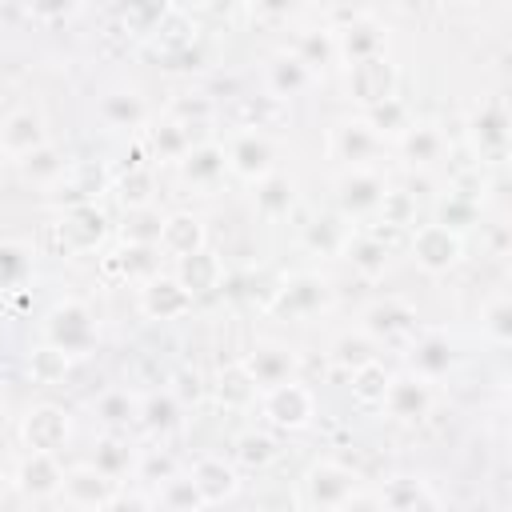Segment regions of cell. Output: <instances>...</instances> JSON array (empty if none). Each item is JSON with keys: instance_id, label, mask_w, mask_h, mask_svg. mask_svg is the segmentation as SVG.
Segmentation results:
<instances>
[{"instance_id": "obj_44", "label": "cell", "mask_w": 512, "mask_h": 512, "mask_svg": "<svg viewBox=\"0 0 512 512\" xmlns=\"http://www.w3.org/2000/svg\"><path fill=\"white\" fill-rule=\"evenodd\" d=\"M20 168H24L28 180H56V176H64V160L52 152V144H44V148H36L32 156H24Z\"/></svg>"}, {"instance_id": "obj_23", "label": "cell", "mask_w": 512, "mask_h": 512, "mask_svg": "<svg viewBox=\"0 0 512 512\" xmlns=\"http://www.w3.org/2000/svg\"><path fill=\"white\" fill-rule=\"evenodd\" d=\"M412 376H420V380H436V376H444L448 372V364H452V348H448V340L444 336H420L416 344H412Z\"/></svg>"}, {"instance_id": "obj_14", "label": "cell", "mask_w": 512, "mask_h": 512, "mask_svg": "<svg viewBox=\"0 0 512 512\" xmlns=\"http://www.w3.org/2000/svg\"><path fill=\"white\" fill-rule=\"evenodd\" d=\"M60 240H64V248H76V252H88V248H96L100 244V236H104V212L88 200V204H72L64 216H60Z\"/></svg>"}, {"instance_id": "obj_33", "label": "cell", "mask_w": 512, "mask_h": 512, "mask_svg": "<svg viewBox=\"0 0 512 512\" xmlns=\"http://www.w3.org/2000/svg\"><path fill=\"white\" fill-rule=\"evenodd\" d=\"M364 124L376 132V136H404L408 128H412V120H408V108L392 96V100H384V104H372L368 108V116H364Z\"/></svg>"}, {"instance_id": "obj_6", "label": "cell", "mask_w": 512, "mask_h": 512, "mask_svg": "<svg viewBox=\"0 0 512 512\" xmlns=\"http://www.w3.org/2000/svg\"><path fill=\"white\" fill-rule=\"evenodd\" d=\"M72 436V424H68V412L56 408V404H40L32 408L24 420H20V440L28 444V452H48L56 456Z\"/></svg>"}, {"instance_id": "obj_38", "label": "cell", "mask_w": 512, "mask_h": 512, "mask_svg": "<svg viewBox=\"0 0 512 512\" xmlns=\"http://www.w3.org/2000/svg\"><path fill=\"white\" fill-rule=\"evenodd\" d=\"M256 396H260V388L252 384V376L244 372V364H232V368L220 372V400H224V404L244 408V404H252Z\"/></svg>"}, {"instance_id": "obj_42", "label": "cell", "mask_w": 512, "mask_h": 512, "mask_svg": "<svg viewBox=\"0 0 512 512\" xmlns=\"http://www.w3.org/2000/svg\"><path fill=\"white\" fill-rule=\"evenodd\" d=\"M348 236H352V232H348V228L340 224V216L316 220V224H308V232H304V240H308L312 248H324V252H340Z\"/></svg>"}, {"instance_id": "obj_40", "label": "cell", "mask_w": 512, "mask_h": 512, "mask_svg": "<svg viewBox=\"0 0 512 512\" xmlns=\"http://www.w3.org/2000/svg\"><path fill=\"white\" fill-rule=\"evenodd\" d=\"M480 328H484L496 344H508V340H512V300H508V296H496V300L484 308Z\"/></svg>"}, {"instance_id": "obj_7", "label": "cell", "mask_w": 512, "mask_h": 512, "mask_svg": "<svg viewBox=\"0 0 512 512\" xmlns=\"http://www.w3.org/2000/svg\"><path fill=\"white\" fill-rule=\"evenodd\" d=\"M240 364H244V372L252 376V384H256L260 392H268V388H276V384L296 380V352H292V348H284V344H272V340L256 344Z\"/></svg>"}, {"instance_id": "obj_16", "label": "cell", "mask_w": 512, "mask_h": 512, "mask_svg": "<svg viewBox=\"0 0 512 512\" xmlns=\"http://www.w3.org/2000/svg\"><path fill=\"white\" fill-rule=\"evenodd\" d=\"M16 484L20 492L28 496H56L64 488V468L56 456L48 452H28L20 464H16Z\"/></svg>"}, {"instance_id": "obj_49", "label": "cell", "mask_w": 512, "mask_h": 512, "mask_svg": "<svg viewBox=\"0 0 512 512\" xmlns=\"http://www.w3.org/2000/svg\"><path fill=\"white\" fill-rule=\"evenodd\" d=\"M376 212H384V224H412L416 200H412L408 192H384V200H380Z\"/></svg>"}, {"instance_id": "obj_36", "label": "cell", "mask_w": 512, "mask_h": 512, "mask_svg": "<svg viewBox=\"0 0 512 512\" xmlns=\"http://www.w3.org/2000/svg\"><path fill=\"white\" fill-rule=\"evenodd\" d=\"M136 416H140L152 432H164V428H172V424L180 420V404H176V396H172V392H152V396H144V400H140Z\"/></svg>"}, {"instance_id": "obj_27", "label": "cell", "mask_w": 512, "mask_h": 512, "mask_svg": "<svg viewBox=\"0 0 512 512\" xmlns=\"http://www.w3.org/2000/svg\"><path fill=\"white\" fill-rule=\"evenodd\" d=\"M336 52H344L348 64H360L368 56H384V36L372 24H352V28H344L336 36Z\"/></svg>"}, {"instance_id": "obj_22", "label": "cell", "mask_w": 512, "mask_h": 512, "mask_svg": "<svg viewBox=\"0 0 512 512\" xmlns=\"http://www.w3.org/2000/svg\"><path fill=\"white\" fill-rule=\"evenodd\" d=\"M176 280H180V284L192 292V300H196L200 292H212V288L220 284V260H216L208 248H200V252L176 260Z\"/></svg>"}, {"instance_id": "obj_43", "label": "cell", "mask_w": 512, "mask_h": 512, "mask_svg": "<svg viewBox=\"0 0 512 512\" xmlns=\"http://www.w3.org/2000/svg\"><path fill=\"white\" fill-rule=\"evenodd\" d=\"M272 456H276V444H272V436H264V432H244V436L236 440V460L248 464V468H260V464H268Z\"/></svg>"}, {"instance_id": "obj_26", "label": "cell", "mask_w": 512, "mask_h": 512, "mask_svg": "<svg viewBox=\"0 0 512 512\" xmlns=\"http://www.w3.org/2000/svg\"><path fill=\"white\" fill-rule=\"evenodd\" d=\"M144 116H148V108L132 88L128 92H108L100 100V120L108 128H136V124H144Z\"/></svg>"}, {"instance_id": "obj_30", "label": "cell", "mask_w": 512, "mask_h": 512, "mask_svg": "<svg viewBox=\"0 0 512 512\" xmlns=\"http://www.w3.org/2000/svg\"><path fill=\"white\" fill-rule=\"evenodd\" d=\"M32 276V252L20 240H0V292L20 288Z\"/></svg>"}, {"instance_id": "obj_37", "label": "cell", "mask_w": 512, "mask_h": 512, "mask_svg": "<svg viewBox=\"0 0 512 512\" xmlns=\"http://www.w3.org/2000/svg\"><path fill=\"white\" fill-rule=\"evenodd\" d=\"M292 56L316 76V68H324V64L336 56V36H332V32H320V36H316V32H304V36L296 40V52H292Z\"/></svg>"}, {"instance_id": "obj_3", "label": "cell", "mask_w": 512, "mask_h": 512, "mask_svg": "<svg viewBox=\"0 0 512 512\" xmlns=\"http://www.w3.org/2000/svg\"><path fill=\"white\" fill-rule=\"evenodd\" d=\"M356 492H360L356 488V476L344 464H336V460H320V464H312L304 472V500L316 512H332V508H340Z\"/></svg>"}, {"instance_id": "obj_48", "label": "cell", "mask_w": 512, "mask_h": 512, "mask_svg": "<svg viewBox=\"0 0 512 512\" xmlns=\"http://www.w3.org/2000/svg\"><path fill=\"white\" fill-rule=\"evenodd\" d=\"M32 376L36 380H56V376H64V368H68V356L60 352V348H52V344H44L40 352H32Z\"/></svg>"}, {"instance_id": "obj_53", "label": "cell", "mask_w": 512, "mask_h": 512, "mask_svg": "<svg viewBox=\"0 0 512 512\" xmlns=\"http://www.w3.org/2000/svg\"><path fill=\"white\" fill-rule=\"evenodd\" d=\"M196 512H204V508H196Z\"/></svg>"}, {"instance_id": "obj_54", "label": "cell", "mask_w": 512, "mask_h": 512, "mask_svg": "<svg viewBox=\"0 0 512 512\" xmlns=\"http://www.w3.org/2000/svg\"><path fill=\"white\" fill-rule=\"evenodd\" d=\"M0 420H4V412H0Z\"/></svg>"}, {"instance_id": "obj_21", "label": "cell", "mask_w": 512, "mask_h": 512, "mask_svg": "<svg viewBox=\"0 0 512 512\" xmlns=\"http://www.w3.org/2000/svg\"><path fill=\"white\" fill-rule=\"evenodd\" d=\"M340 256H344L356 272H364V276H380L384 264H388V244H384L380 236H372V232H352V236L344 240Z\"/></svg>"}, {"instance_id": "obj_50", "label": "cell", "mask_w": 512, "mask_h": 512, "mask_svg": "<svg viewBox=\"0 0 512 512\" xmlns=\"http://www.w3.org/2000/svg\"><path fill=\"white\" fill-rule=\"evenodd\" d=\"M148 184H152V176H148L144 168H140V172H132V180H124V184H120V196H124L128 212H132V208H148V204H152Z\"/></svg>"}, {"instance_id": "obj_1", "label": "cell", "mask_w": 512, "mask_h": 512, "mask_svg": "<svg viewBox=\"0 0 512 512\" xmlns=\"http://www.w3.org/2000/svg\"><path fill=\"white\" fill-rule=\"evenodd\" d=\"M48 344L60 348L64 356L72 352H84L92 340H96V324H92V312L80 304V300H60L52 312H48Z\"/></svg>"}, {"instance_id": "obj_17", "label": "cell", "mask_w": 512, "mask_h": 512, "mask_svg": "<svg viewBox=\"0 0 512 512\" xmlns=\"http://www.w3.org/2000/svg\"><path fill=\"white\" fill-rule=\"evenodd\" d=\"M376 148H380V136L364 120H348V124H336L332 128V152L340 160H348L352 168H368V160L376 156Z\"/></svg>"}, {"instance_id": "obj_18", "label": "cell", "mask_w": 512, "mask_h": 512, "mask_svg": "<svg viewBox=\"0 0 512 512\" xmlns=\"http://www.w3.org/2000/svg\"><path fill=\"white\" fill-rule=\"evenodd\" d=\"M60 492H68V500L80 504V508H104L116 496V480H108L104 472H96L92 464H84V468L64 472V488Z\"/></svg>"}, {"instance_id": "obj_9", "label": "cell", "mask_w": 512, "mask_h": 512, "mask_svg": "<svg viewBox=\"0 0 512 512\" xmlns=\"http://www.w3.org/2000/svg\"><path fill=\"white\" fill-rule=\"evenodd\" d=\"M392 88H396V68H392L384 56H368V60H360V64H348V92H352L364 108L392 100Z\"/></svg>"}, {"instance_id": "obj_2", "label": "cell", "mask_w": 512, "mask_h": 512, "mask_svg": "<svg viewBox=\"0 0 512 512\" xmlns=\"http://www.w3.org/2000/svg\"><path fill=\"white\" fill-rule=\"evenodd\" d=\"M260 412L276 428H304L316 416V396H312L308 384L288 380V384H276V388L260 392Z\"/></svg>"}, {"instance_id": "obj_52", "label": "cell", "mask_w": 512, "mask_h": 512, "mask_svg": "<svg viewBox=\"0 0 512 512\" xmlns=\"http://www.w3.org/2000/svg\"><path fill=\"white\" fill-rule=\"evenodd\" d=\"M100 512H144V504H140L136 496H120V492H116Z\"/></svg>"}, {"instance_id": "obj_24", "label": "cell", "mask_w": 512, "mask_h": 512, "mask_svg": "<svg viewBox=\"0 0 512 512\" xmlns=\"http://www.w3.org/2000/svg\"><path fill=\"white\" fill-rule=\"evenodd\" d=\"M412 320L416 316H412V308L404 300H380L364 316V336H400V332L412 328Z\"/></svg>"}, {"instance_id": "obj_5", "label": "cell", "mask_w": 512, "mask_h": 512, "mask_svg": "<svg viewBox=\"0 0 512 512\" xmlns=\"http://www.w3.org/2000/svg\"><path fill=\"white\" fill-rule=\"evenodd\" d=\"M460 256H464L460 232H452L444 224H420V228H412V260L424 272H448Z\"/></svg>"}, {"instance_id": "obj_15", "label": "cell", "mask_w": 512, "mask_h": 512, "mask_svg": "<svg viewBox=\"0 0 512 512\" xmlns=\"http://www.w3.org/2000/svg\"><path fill=\"white\" fill-rule=\"evenodd\" d=\"M200 248H204L200 216H192V212H172V216H164L156 252H164V256H172V260H184V256H192V252H200Z\"/></svg>"}, {"instance_id": "obj_28", "label": "cell", "mask_w": 512, "mask_h": 512, "mask_svg": "<svg viewBox=\"0 0 512 512\" xmlns=\"http://www.w3.org/2000/svg\"><path fill=\"white\" fill-rule=\"evenodd\" d=\"M268 84H272L276 96H296V92H304V88L312 84V72H308L292 52H280V56L268 64Z\"/></svg>"}, {"instance_id": "obj_19", "label": "cell", "mask_w": 512, "mask_h": 512, "mask_svg": "<svg viewBox=\"0 0 512 512\" xmlns=\"http://www.w3.org/2000/svg\"><path fill=\"white\" fill-rule=\"evenodd\" d=\"M324 300H328L324 280H316V276H292L280 288V296L272 300V308L276 312H288V316H312L316 308H324Z\"/></svg>"}, {"instance_id": "obj_4", "label": "cell", "mask_w": 512, "mask_h": 512, "mask_svg": "<svg viewBox=\"0 0 512 512\" xmlns=\"http://www.w3.org/2000/svg\"><path fill=\"white\" fill-rule=\"evenodd\" d=\"M224 160H228V172L244 176V180H264L272 172V160H276V148L268 140V132L260 128H244L228 140L224 148Z\"/></svg>"}, {"instance_id": "obj_31", "label": "cell", "mask_w": 512, "mask_h": 512, "mask_svg": "<svg viewBox=\"0 0 512 512\" xmlns=\"http://www.w3.org/2000/svg\"><path fill=\"white\" fill-rule=\"evenodd\" d=\"M292 200H296V188H292L288 176L268 172L264 180H256V208H260L264 216H280V212H288Z\"/></svg>"}, {"instance_id": "obj_25", "label": "cell", "mask_w": 512, "mask_h": 512, "mask_svg": "<svg viewBox=\"0 0 512 512\" xmlns=\"http://www.w3.org/2000/svg\"><path fill=\"white\" fill-rule=\"evenodd\" d=\"M472 140L484 148V152H504L508 144V116L500 104H480L476 116H472Z\"/></svg>"}, {"instance_id": "obj_51", "label": "cell", "mask_w": 512, "mask_h": 512, "mask_svg": "<svg viewBox=\"0 0 512 512\" xmlns=\"http://www.w3.org/2000/svg\"><path fill=\"white\" fill-rule=\"evenodd\" d=\"M332 512H380V504L372 500V496H364V492H356V496H348L340 508H332Z\"/></svg>"}, {"instance_id": "obj_8", "label": "cell", "mask_w": 512, "mask_h": 512, "mask_svg": "<svg viewBox=\"0 0 512 512\" xmlns=\"http://www.w3.org/2000/svg\"><path fill=\"white\" fill-rule=\"evenodd\" d=\"M388 184L372 172V168H348L340 180H336V204L344 216H368L380 208Z\"/></svg>"}, {"instance_id": "obj_34", "label": "cell", "mask_w": 512, "mask_h": 512, "mask_svg": "<svg viewBox=\"0 0 512 512\" xmlns=\"http://www.w3.org/2000/svg\"><path fill=\"white\" fill-rule=\"evenodd\" d=\"M160 224H164V216H160L152 204H148V208H132V212H128V224H124V240L136 244V248H156Z\"/></svg>"}, {"instance_id": "obj_29", "label": "cell", "mask_w": 512, "mask_h": 512, "mask_svg": "<svg viewBox=\"0 0 512 512\" xmlns=\"http://www.w3.org/2000/svg\"><path fill=\"white\" fill-rule=\"evenodd\" d=\"M376 504H380V512H420L428 504V488L412 476H396Z\"/></svg>"}, {"instance_id": "obj_47", "label": "cell", "mask_w": 512, "mask_h": 512, "mask_svg": "<svg viewBox=\"0 0 512 512\" xmlns=\"http://www.w3.org/2000/svg\"><path fill=\"white\" fill-rule=\"evenodd\" d=\"M136 408H140V404H136L128 392H108V396L96 400V412H100L104 424H128V420L136 416Z\"/></svg>"}, {"instance_id": "obj_13", "label": "cell", "mask_w": 512, "mask_h": 512, "mask_svg": "<svg viewBox=\"0 0 512 512\" xmlns=\"http://www.w3.org/2000/svg\"><path fill=\"white\" fill-rule=\"evenodd\" d=\"M188 480H192V488H196L200 504H220V500H228V496L240 488L236 468H232L224 456H200V460L192 464Z\"/></svg>"}, {"instance_id": "obj_11", "label": "cell", "mask_w": 512, "mask_h": 512, "mask_svg": "<svg viewBox=\"0 0 512 512\" xmlns=\"http://www.w3.org/2000/svg\"><path fill=\"white\" fill-rule=\"evenodd\" d=\"M380 408H388L392 420H420V416H428V408H432V388H428V380H420V376H412V372L392 376V380H388V392H384V400H380Z\"/></svg>"}, {"instance_id": "obj_10", "label": "cell", "mask_w": 512, "mask_h": 512, "mask_svg": "<svg viewBox=\"0 0 512 512\" xmlns=\"http://www.w3.org/2000/svg\"><path fill=\"white\" fill-rule=\"evenodd\" d=\"M48 144V132H44V116L36 108H16L0 120V152L4 156H32L36 148Z\"/></svg>"}, {"instance_id": "obj_35", "label": "cell", "mask_w": 512, "mask_h": 512, "mask_svg": "<svg viewBox=\"0 0 512 512\" xmlns=\"http://www.w3.org/2000/svg\"><path fill=\"white\" fill-rule=\"evenodd\" d=\"M388 372H384V364L380 360H372V364H364V368H356L352 372V396L360 400V404H380L384 400V392H388Z\"/></svg>"}, {"instance_id": "obj_32", "label": "cell", "mask_w": 512, "mask_h": 512, "mask_svg": "<svg viewBox=\"0 0 512 512\" xmlns=\"http://www.w3.org/2000/svg\"><path fill=\"white\" fill-rule=\"evenodd\" d=\"M400 144H404V152H408L412 164H432V160H440V152H444V136H440V128H432V124H412V128L400 136Z\"/></svg>"}, {"instance_id": "obj_12", "label": "cell", "mask_w": 512, "mask_h": 512, "mask_svg": "<svg viewBox=\"0 0 512 512\" xmlns=\"http://www.w3.org/2000/svg\"><path fill=\"white\" fill-rule=\"evenodd\" d=\"M140 308L152 320H176V316H184L192 308V292L176 276H152L140 288Z\"/></svg>"}, {"instance_id": "obj_55", "label": "cell", "mask_w": 512, "mask_h": 512, "mask_svg": "<svg viewBox=\"0 0 512 512\" xmlns=\"http://www.w3.org/2000/svg\"><path fill=\"white\" fill-rule=\"evenodd\" d=\"M0 156H4V152H0Z\"/></svg>"}, {"instance_id": "obj_45", "label": "cell", "mask_w": 512, "mask_h": 512, "mask_svg": "<svg viewBox=\"0 0 512 512\" xmlns=\"http://www.w3.org/2000/svg\"><path fill=\"white\" fill-rule=\"evenodd\" d=\"M336 360L348 364L352 372L364 368V364H372V360H376V352H372V336H340V340H336Z\"/></svg>"}, {"instance_id": "obj_41", "label": "cell", "mask_w": 512, "mask_h": 512, "mask_svg": "<svg viewBox=\"0 0 512 512\" xmlns=\"http://www.w3.org/2000/svg\"><path fill=\"white\" fill-rule=\"evenodd\" d=\"M92 468L104 472L108 480H120V476L132 468V452H128V444H120V440H104V444L96 448Z\"/></svg>"}, {"instance_id": "obj_46", "label": "cell", "mask_w": 512, "mask_h": 512, "mask_svg": "<svg viewBox=\"0 0 512 512\" xmlns=\"http://www.w3.org/2000/svg\"><path fill=\"white\" fill-rule=\"evenodd\" d=\"M184 128H188V124H176V120H168V124L152 128V144H156L164 156H172V160H184V152L192 148V144H188V136H184Z\"/></svg>"}, {"instance_id": "obj_39", "label": "cell", "mask_w": 512, "mask_h": 512, "mask_svg": "<svg viewBox=\"0 0 512 512\" xmlns=\"http://www.w3.org/2000/svg\"><path fill=\"white\" fill-rule=\"evenodd\" d=\"M160 504H164V512H196V508H204L188 476H168L160 484Z\"/></svg>"}, {"instance_id": "obj_20", "label": "cell", "mask_w": 512, "mask_h": 512, "mask_svg": "<svg viewBox=\"0 0 512 512\" xmlns=\"http://www.w3.org/2000/svg\"><path fill=\"white\" fill-rule=\"evenodd\" d=\"M180 168H184V180H192L200 188H212L228 172V160H224V148L220 144H196V148L184 152Z\"/></svg>"}]
</instances>
